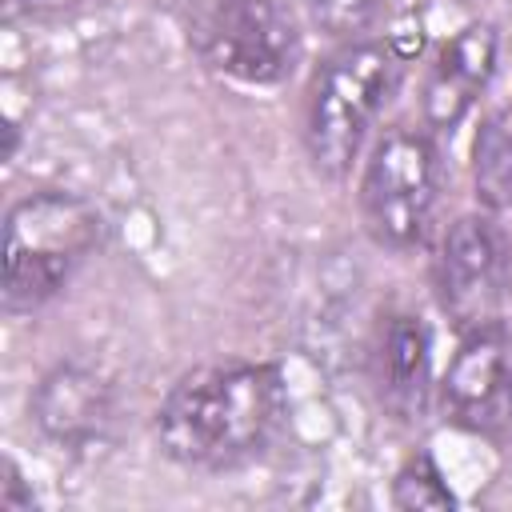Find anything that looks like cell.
Segmentation results:
<instances>
[{
    "instance_id": "1",
    "label": "cell",
    "mask_w": 512,
    "mask_h": 512,
    "mask_svg": "<svg viewBox=\"0 0 512 512\" xmlns=\"http://www.w3.org/2000/svg\"><path fill=\"white\" fill-rule=\"evenodd\" d=\"M288 412L284 380L272 364H212L188 372L156 412V436L176 464L236 468L260 456Z\"/></svg>"
},
{
    "instance_id": "2",
    "label": "cell",
    "mask_w": 512,
    "mask_h": 512,
    "mask_svg": "<svg viewBox=\"0 0 512 512\" xmlns=\"http://www.w3.org/2000/svg\"><path fill=\"white\" fill-rule=\"evenodd\" d=\"M100 212L72 192H32L4 216V312L48 304L96 252Z\"/></svg>"
},
{
    "instance_id": "3",
    "label": "cell",
    "mask_w": 512,
    "mask_h": 512,
    "mask_svg": "<svg viewBox=\"0 0 512 512\" xmlns=\"http://www.w3.org/2000/svg\"><path fill=\"white\" fill-rule=\"evenodd\" d=\"M396 72L400 64L388 44L356 40L328 56L312 76L304 108V148L320 176L340 180L352 168L368 128L396 88Z\"/></svg>"
},
{
    "instance_id": "4",
    "label": "cell",
    "mask_w": 512,
    "mask_h": 512,
    "mask_svg": "<svg viewBox=\"0 0 512 512\" xmlns=\"http://www.w3.org/2000/svg\"><path fill=\"white\" fill-rule=\"evenodd\" d=\"M440 200V152L416 128L384 132L360 176V212L376 244L408 252L428 236Z\"/></svg>"
},
{
    "instance_id": "5",
    "label": "cell",
    "mask_w": 512,
    "mask_h": 512,
    "mask_svg": "<svg viewBox=\"0 0 512 512\" xmlns=\"http://www.w3.org/2000/svg\"><path fill=\"white\" fill-rule=\"evenodd\" d=\"M188 8V40L208 68L244 84H276L292 72L300 32L284 0H188Z\"/></svg>"
},
{
    "instance_id": "6",
    "label": "cell",
    "mask_w": 512,
    "mask_h": 512,
    "mask_svg": "<svg viewBox=\"0 0 512 512\" xmlns=\"http://www.w3.org/2000/svg\"><path fill=\"white\" fill-rule=\"evenodd\" d=\"M436 300L460 332L504 328L512 320V248L496 220L460 216L440 244Z\"/></svg>"
},
{
    "instance_id": "7",
    "label": "cell",
    "mask_w": 512,
    "mask_h": 512,
    "mask_svg": "<svg viewBox=\"0 0 512 512\" xmlns=\"http://www.w3.org/2000/svg\"><path fill=\"white\" fill-rule=\"evenodd\" d=\"M444 416L484 440L512 436V332L480 328L464 332L460 352L440 384Z\"/></svg>"
},
{
    "instance_id": "8",
    "label": "cell",
    "mask_w": 512,
    "mask_h": 512,
    "mask_svg": "<svg viewBox=\"0 0 512 512\" xmlns=\"http://www.w3.org/2000/svg\"><path fill=\"white\" fill-rule=\"evenodd\" d=\"M32 420L52 444L68 452H88L112 436V424H116L112 384L92 368L60 364L36 384Z\"/></svg>"
},
{
    "instance_id": "9",
    "label": "cell",
    "mask_w": 512,
    "mask_h": 512,
    "mask_svg": "<svg viewBox=\"0 0 512 512\" xmlns=\"http://www.w3.org/2000/svg\"><path fill=\"white\" fill-rule=\"evenodd\" d=\"M496 28L492 24H468L460 28L436 56L428 80H424V120L436 132H452L484 92V84L496 72Z\"/></svg>"
},
{
    "instance_id": "10",
    "label": "cell",
    "mask_w": 512,
    "mask_h": 512,
    "mask_svg": "<svg viewBox=\"0 0 512 512\" xmlns=\"http://www.w3.org/2000/svg\"><path fill=\"white\" fill-rule=\"evenodd\" d=\"M428 364H432V344L420 316H408V312L392 316L376 348V388H380V400L400 420H412L424 408Z\"/></svg>"
},
{
    "instance_id": "11",
    "label": "cell",
    "mask_w": 512,
    "mask_h": 512,
    "mask_svg": "<svg viewBox=\"0 0 512 512\" xmlns=\"http://www.w3.org/2000/svg\"><path fill=\"white\" fill-rule=\"evenodd\" d=\"M476 192L492 212L512 208V128L492 116L476 136Z\"/></svg>"
},
{
    "instance_id": "12",
    "label": "cell",
    "mask_w": 512,
    "mask_h": 512,
    "mask_svg": "<svg viewBox=\"0 0 512 512\" xmlns=\"http://www.w3.org/2000/svg\"><path fill=\"white\" fill-rule=\"evenodd\" d=\"M392 500L396 508H452L456 496L452 488L444 484L440 468L432 464V456H412L400 472H396V484H392Z\"/></svg>"
},
{
    "instance_id": "13",
    "label": "cell",
    "mask_w": 512,
    "mask_h": 512,
    "mask_svg": "<svg viewBox=\"0 0 512 512\" xmlns=\"http://www.w3.org/2000/svg\"><path fill=\"white\" fill-rule=\"evenodd\" d=\"M304 8H308V16H312V24L320 28V32H328V36H356V32H364L376 16H380V8H384V0H304Z\"/></svg>"
},
{
    "instance_id": "14",
    "label": "cell",
    "mask_w": 512,
    "mask_h": 512,
    "mask_svg": "<svg viewBox=\"0 0 512 512\" xmlns=\"http://www.w3.org/2000/svg\"><path fill=\"white\" fill-rule=\"evenodd\" d=\"M32 492L24 488V476L12 460H4V488H0V508L4 512H32Z\"/></svg>"
},
{
    "instance_id": "15",
    "label": "cell",
    "mask_w": 512,
    "mask_h": 512,
    "mask_svg": "<svg viewBox=\"0 0 512 512\" xmlns=\"http://www.w3.org/2000/svg\"><path fill=\"white\" fill-rule=\"evenodd\" d=\"M24 8H64V4H80V0H20Z\"/></svg>"
}]
</instances>
